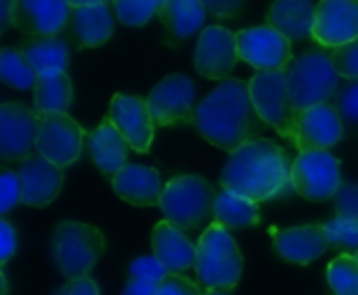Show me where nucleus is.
<instances>
[{
  "label": "nucleus",
  "instance_id": "f257e3e1",
  "mask_svg": "<svg viewBox=\"0 0 358 295\" xmlns=\"http://www.w3.org/2000/svg\"><path fill=\"white\" fill-rule=\"evenodd\" d=\"M250 84L239 78H224L197 105L193 126L214 147L233 153L262 130Z\"/></svg>",
  "mask_w": 358,
  "mask_h": 295
},
{
  "label": "nucleus",
  "instance_id": "f03ea898",
  "mask_svg": "<svg viewBox=\"0 0 358 295\" xmlns=\"http://www.w3.org/2000/svg\"><path fill=\"white\" fill-rule=\"evenodd\" d=\"M220 185L252 201H268L294 189L292 164L277 143L252 138L231 153L222 168Z\"/></svg>",
  "mask_w": 358,
  "mask_h": 295
},
{
  "label": "nucleus",
  "instance_id": "7ed1b4c3",
  "mask_svg": "<svg viewBox=\"0 0 358 295\" xmlns=\"http://www.w3.org/2000/svg\"><path fill=\"white\" fill-rule=\"evenodd\" d=\"M195 271L208 289L231 292L237 287L243 273V258L233 235L224 224L212 222L201 233L197 241Z\"/></svg>",
  "mask_w": 358,
  "mask_h": 295
},
{
  "label": "nucleus",
  "instance_id": "20e7f679",
  "mask_svg": "<svg viewBox=\"0 0 358 295\" xmlns=\"http://www.w3.org/2000/svg\"><path fill=\"white\" fill-rule=\"evenodd\" d=\"M285 73L289 99L298 113L313 105L327 103L338 92L342 78L331 61V52L325 50H308L292 59Z\"/></svg>",
  "mask_w": 358,
  "mask_h": 295
},
{
  "label": "nucleus",
  "instance_id": "39448f33",
  "mask_svg": "<svg viewBox=\"0 0 358 295\" xmlns=\"http://www.w3.org/2000/svg\"><path fill=\"white\" fill-rule=\"evenodd\" d=\"M105 239L99 229L84 222H59L50 239V256L65 279L88 275L103 256Z\"/></svg>",
  "mask_w": 358,
  "mask_h": 295
},
{
  "label": "nucleus",
  "instance_id": "423d86ee",
  "mask_svg": "<svg viewBox=\"0 0 358 295\" xmlns=\"http://www.w3.org/2000/svg\"><path fill=\"white\" fill-rule=\"evenodd\" d=\"M216 193L212 185L201 176H176L162 193L159 210L166 220L180 226L182 231L199 229L214 218Z\"/></svg>",
  "mask_w": 358,
  "mask_h": 295
},
{
  "label": "nucleus",
  "instance_id": "0eeeda50",
  "mask_svg": "<svg viewBox=\"0 0 358 295\" xmlns=\"http://www.w3.org/2000/svg\"><path fill=\"white\" fill-rule=\"evenodd\" d=\"M250 94L254 107L264 124L273 126L281 136L294 143L298 111L292 105L287 90V73L279 71H258L250 82Z\"/></svg>",
  "mask_w": 358,
  "mask_h": 295
},
{
  "label": "nucleus",
  "instance_id": "6e6552de",
  "mask_svg": "<svg viewBox=\"0 0 358 295\" xmlns=\"http://www.w3.org/2000/svg\"><path fill=\"white\" fill-rule=\"evenodd\" d=\"M340 185V159L327 149L300 151V155L292 164V187L308 201L334 199Z\"/></svg>",
  "mask_w": 358,
  "mask_h": 295
},
{
  "label": "nucleus",
  "instance_id": "1a4fd4ad",
  "mask_svg": "<svg viewBox=\"0 0 358 295\" xmlns=\"http://www.w3.org/2000/svg\"><path fill=\"white\" fill-rule=\"evenodd\" d=\"M195 101L197 88L193 80L185 73L166 75L155 84L151 94L147 96L149 111L153 115L155 126H174V124H193L195 117Z\"/></svg>",
  "mask_w": 358,
  "mask_h": 295
},
{
  "label": "nucleus",
  "instance_id": "9d476101",
  "mask_svg": "<svg viewBox=\"0 0 358 295\" xmlns=\"http://www.w3.org/2000/svg\"><path fill=\"white\" fill-rule=\"evenodd\" d=\"M239 59L258 71L287 69L292 63V40L273 25L248 27L235 34Z\"/></svg>",
  "mask_w": 358,
  "mask_h": 295
},
{
  "label": "nucleus",
  "instance_id": "9b49d317",
  "mask_svg": "<svg viewBox=\"0 0 358 295\" xmlns=\"http://www.w3.org/2000/svg\"><path fill=\"white\" fill-rule=\"evenodd\" d=\"M82 143L84 132L73 117H69L67 113L42 115L36 141V151L40 155L55 161L61 168H67L78 161L82 153Z\"/></svg>",
  "mask_w": 358,
  "mask_h": 295
},
{
  "label": "nucleus",
  "instance_id": "f8f14e48",
  "mask_svg": "<svg viewBox=\"0 0 358 295\" xmlns=\"http://www.w3.org/2000/svg\"><path fill=\"white\" fill-rule=\"evenodd\" d=\"M38 111H31L19 103L0 105V157L6 161L25 159L31 155L40 132Z\"/></svg>",
  "mask_w": 358,
  "mask_h": 295
},
{
  "label": "nucleus",
  "instance_id": "ddd939ff",
  "mask_svg": "<svg viewBox=\"0 0 358 295\" xmlns=\"http://www.w3.org/2000/svg\"><path fill=\"white\" fill-rule=\"evenodd\" d=\"M239 61L237 36L220 25L201 29L195 48V69L208 80H224Z\"/></svg>",
  "mask_w": 358,
  "mask_h": 295
},
{
  "label": "nucleus",
  "instance_id": "4468645a",
  "mask_svg": "<svg viewBox=\"0 0 358 295\" xmlns=\"http://www.w3.org/2000/svg\"><path fill=\"white\" fill-rule=\"evenodd\" d=\"M313 40L325 48L358 40V0H321L315 13Z\"/></svg>",
  "mask_w": 358,
  "mask_h": 295
},
{
  "label": "nucleus",
  "instance_id": "2eb2a0df",
  "mask_svg": "<svg viewBox=\"0 0 358 295\" xmlns=\"http://www.w3.org/2000/svg\"><path fill=\"white\" fill-rule=\"evenodd\" d=\"M344 136V122L338 107L329 103L313 105L298 113L294 145L300 151L329 149Z\"/></svg>",
  "mask_w": 358,
  "mask_h": 295
},
{
  "label": "nucleus",
  "instance_id": "dca6fc26",
  "mask_svg": "<svg viewBox=\"0 0 358 295\" xmlns=\"http://www.w3.org/2000/svg\"><path fill=\"white\" fill-rule=\"evenodd\" d=\"M107 117L117 126V130L130 143V149L136 153H147L153 143L155 122L149 111L147 99L128 96V94H113L109 103Z\"/></svg>",
  "mask_w": 358,
  "mask_h": 295
},
{
  "label": "nucleus",
  "instance_id": "f3484780",
  "mask_svg": "<svg viewBox=\"0 0 358 295\" xmlns=\"http://www.w3.org/2000/svg\"><path fill=\"white\" fill-rule=\"evenodd\" d=\"M23 197L21 203L29 208H44L50 206L63 187V168L55 161L46 159L44 155H27L21 159L19 168Z\"/></svg>",
  "mask_w": 358,
  "mask_h": 295
},
{
  "label": "nucleus",
  "instance_id": "a211bd4d",
  "mask_svg": "<svg viewBox=\"0 0 358 295\" xmlns=\"http://www.w3.org/2000/svg\"><path fill=\"white\" fill-rule=\"evenodd\" d=\"M69 10L67 0H17L15 25L29 36L50 38L65 27Z\"/></svg>",
  "mask_w": 358,
  "mask_h": 295
},
{
  "label": "nucleus",
  "instance_id": "6ab92c4d",
  "mask_svg": "<svg viewBox=\"0 0 358 295\" xmlns=\"http://www.w3.org/2000/svg\"><path fill=\"white\" fill-rule=\"evenodd\" d=\"M113 191L120 199L136 208H151L159 206L164 187L159 172L149 166L141 164H126L113 178Z\"/></svg>",
  "mask_w": 358,
  "mask_h": 295
},
{
  "label": "nucleus",
  "instance_id": "aec40b11",
  "mask_svg": "<svg viewBox=\"0 0 358 295\" xmlns=\"http://www.w3.org/2000/svg\"><path fill=\"white\" fill-rule=\"evenodd\" d=\"M273 245H275V252L283 260H287L292 264H302V266L319 260L329 250L325 229L319 224L275 231Z\"/></svg>",
  "mask_w": 358,
  "mask_h": 295
},
{
  "label": "nucleus",
  "instance_id": "412c9836",
  "mask_svg": "<svg viewBox=\"0 0 358 295\" xmlns=\"http://www.w3.org/2000/svg\"><path fill=\"white\" fill-rule=\"evenodd\" d=\"M153 256L168 268V273H185L187 268L195 266L197 260V245H193L185 231L170 220L157 222L151 235Z\"/></svg>",
  "mask_w": 358,
  "mask_h": 295
},
{
  "label": "nucleus",
  "instance_id": "4be33fe9",
  "mask_svg": "<svg viewBox=\"0 0 358 295\" xmlns=\"http://www.w3.org/2000/svg\"><path fill=\"white\" fill-rule=\"evenodd\" d=\"M130 143L117 130V126L105 117L92 132H88V151L105 176H115L128 159Z\"/></svg>",
  "mask_w": 358,
  "mask_h": 295
},
{
  "label": "nucleus",
  "instance_id": "5701e85b",
  "mask_svg": "<svg viewBox=\"0 0 358 295\" xmlns=\"http://www.w3.org/2000/svg\"><path fill=\"white\" fill-rule=\"evenodd\" d=\"M317 4L313 0H275L268 10V25L294 40L313 38Z\"/></svg>",
  "mask_w": 358,
  "mask_h": 295
},
{
  "label": "nucleus",
  "instance_id": "b1692460",
  "mask_svg": "<svg viewBox=\"0 0 358 295\" xmlns=\"http://www.w3.org/2000/svg\"><path fill=\"white\" fill-rule=\"evenodd\" d=\"M71 99H73V88L65 71H46L38 75L34 88V107L38 115L67 113Z\"/></svg>",
  "mask_w": 358,
  "mask_h": 295
},
{
  "label": "nucleus",
  "instance_id": "393cba45",
  "mask_svg": "<svg viewBox=\"0 0 358 295\" xmlns=\"http://www.w3.org/2000/svg\"><path fill=\"white\" fill-rule=\"evenodd\" d=\"M157 15L176 38H189L203 27L208 8L201 0H164Z\"/></svg>",
  "mask_w": 358,
  "mask_h": 295
},
{
  "label": "nucleus",
  "instance_id": "a878e982",
  "mask_svg": "<svg viewBox=\"0 0 358 295\" xmlns=\"http://www.w3.org/2000/svg\"><path fill=\"white\" fill-rule=\"evenodd\" d=\"M73 27L82 46L96 48L113 34V15L107 4L80 6L73 13Z\"/></svg>",
  "mask_w": 358,
  "mask_h": 295
},
{
  "label": "nucleus",
  "instance_id": "bb28decb",
  "mask_svg": "<svg viewBox=\"0 0 358 295\" xmlns=\"http://www.w3.org/2000/svg\"><path fill=\"white\" fill-rule=\"evenodd\" d=\"M214 218L216 222L224 224L227 229H248L256 226L260 222V210L258 201H252L248 197H241L231 191H222L216 195L214 203Z\"/></svg>",
  "mask_w": 358,
  "mask_h": 295
},
{
  "label": "nucleus",
  "instance_id": "cd10ccee",
  "mask_svg": "<svg viewBox=\"0 0 358 295\" xmlns=\"http://www.w3.org/2000/svg\"><path fill=\"white\" fill-rule=\"evenodd\" d=\"M23 55L29 61V65L38 71V75L46 71H65L67 61H69L67 42L57 36L40 38V40L25 44Z\"/></svg>",
  "mask_w": 358,
  "mask_h": 295
},
{
  "label": "nucleus",
  "instance_id": "c85d7f7f",
  "mask_svg": "<svg viewBox=\"0 0 358 295\" xmlns=\"http://www.w3.org/2000/svg\"><path fill=\"white\" fill-rule=\"evenodd\" d=\"M0 78L10 88L29 90V88H36L38 71L29 65L23 50H15L6 46L0 52Z\"/></svg>",
  "mask_w": 358,
  "mask_h": 295
},
{
  "label": "nucleus",
  "instance_id": "c756f323",
  "mask_svg": "<svg viewBox=\"0 0 358 295\" xmlns=\"http://www.w3.org/2000/svg\"><path fill=\"white\" fill-rule=\"evenodd\" d=\"M327 281L336 295H358L357 256L342 254L327 266Z\"/></svg>",
  "mask_w": 358,
  "mask_h": 295
},
{
  "label": "nucleus",
  "instance_id": "7c9ffc66",
  "mask_svg": "<svg viewBox=\"0 0 358 295\" xmlns=\"http://www.w3.org/2000/svg\"><path fill=\"white\" fill-rule=\"evenodd\" d=\"M162 2L164 0H113V8L124 25L141 27L159 13Z\"/></svg>",
  "mask_w": 358,
  "mask_h": 295
},
{
  "label": "nucleus",
  "instance_id": "2f4dec72",
  "mask_svg": "<svg viewBox=\"0 0 358 295\" xmlns=\"http://www.w3.org/2000/svg\"><path fill=\"white\" fill-rule=\"evenodd\" d=\"M327 243L329 247L346 250V252H357L358 250V222L336 216L327 224H323Z\"/></svg>",
  "mask_w": 358,
  "mask_h": 295
},
{
  "label": "nucleus",
  "instance_id": "473e14b6",
  "mask_svg": "<svg viewBox=\"0 0 358 295\" xmlns=\"http://www.w3.org/2000/svg\"><path fill=\"white\" fill-rule=\"evenodd\" d=\"M331 61L346 80H358V40L331 48Z\"/></svg>",
  "mask_w": 358,
  "mask_h": 295
},
{
  "label": "nucleus",
  "instance_id": "72a5a7b5",
  "mask_svg": "<svg viewBox=\"0 0 358 295\" xmlns=\"http://www.w3.org/2000/svg\"><path fill=\"white\" fill-rule=\"evenodd\" d=\"M130 279H141V281H153V283H162L168 275V268L155 258V256H143L138 260H134L128 268Z\"/></svg>",
  "mask_w": 358,
  "mask_h": 295
},
{
  "label": "nucleus",
  "instance_id": "f704fd0d",
  "mask_svg": "<svg viewBox=\"0 0 358 295\" xmlns=\"http://www.w3.org/2000/svg\"><path fill=\"white\" fill-rule=\"evenodd\" d=\"M23 197V189H21V178L19 174H15L13 170H2L0 174V212L6 214L8 210H13V206H17Z\"/></svg>",
  "mask_w": 358,
  "mask_h": 295
},
{
  "label": "nucleus",
  "instance_id": "c9c22d12",
  "mask_svg": "<svg viewBox=\"0 0 358 295\" xmlns=\"http://www.w3.org/2000/svg\"><path fill=\"white\" fill-rule=\"evenodd\" d=\"M334 203H336V216L358 222V185L342 182L338 193L334 195Z\"/></svg>",
  "mask_w": 358,
  "mask_h": 295
},
{
  "label": "nucleus",
  "instance_id": "e433bc0d",
  "mask_svg": "<svg viewBox=\"0 0 358 295\" xmlns=\"http://www.w3.org/2000/svg\"><path fill=\"white\" fill-rule=\"evenodd\" d=\"M157 295H201V289L180 273H168L159 283Z\"/></svg>",
  "mask_w": 358,
  "mask_h": 295
},
{
  "label": "nucleus",
  "instance_id": "4c0bfd02",
  "mask_svg": "<svg viewBox=\"0 0 358 295\" xmlns=\"http://www.w3.org/2000/svg\"><path fill=\"white\" fill-rule=\"evenodd\" d=\"M55 295H99L96 283L84 275V277H76V279H67V283H63Z\"/></svg>",
  "mask_w": 358,
  "mask_h": 295
},
{
  "label": "nucleus",
  "instance_id": "58836bf2",
  "mask_svg": "<svg viewBox=\"0 0 358 295\" xmlns=\"http://www.w3.org/2000/svg\"><path fill=\"white\" fill-rule=\"evenodd\" d=\"M338 109L342 113V117L350 120V122H358V80L357 84H350L338 101Z\"/></svg>",
  "mask_w": 358,
  "mask_h": 295
},
{
  "label": "nucleus",
  "instance_id": "ea45409f",
  "mask_svg": "<svg viewBox=\"0 0 358 295\" xmlns=\"http://www.w3.org/2000/svg\"><path fill=\"white\" fill-rule=\"evenodd\" d=\"M17 250V235H15V229L6 222V220H0V262L6 264L13 254Z\"/></svg>",
  "mask_w": 358,
  "mask_h": 295
},
{
  "label": "nucleus",
  "instance_id": "a19ab883",
  "mask_svg": "<svg viewBox=\"0 0 358 295\" xmlns=\"http://www.w3.org/2000/svg\"><path fill=\"white\" fill-rule=\"evenodd\" d=\"M201 2L208 8V13L222 17V19L235 17L239 13V8L243 6V0H201Z\"/></svg>",
  "mask_w": 358,
  "mask_h": 295
},
{
  "label": "nucleus",
  "instance_id": "79ce46f5",
  "mask_svg": "<svg viewBox=\"0 0 358 295\" xmlns=\"http://www.w3.org/2000/svg\"><path fill=\"white\" fill-rule=\"evenodd\" d=\"M159 283L153 281H141V279H130L124 287L122 295H157Z\"/></svg>",
  "mask_w": 358,
  "mask_h": 295
},
{
  "label": "nucleus",
  "instance_id": "37998d69",
  "mask_svg": "<svg viewBox=\"0 0 358 295\" xmlns=\"http://www.w3.org/2000/svg\"><path fill=\"white\" fill-rule=\"evenodd\" d=\"M15 2L17 0H0V29L2 31L15 25Z\"/></svg>",
  "mask_w": 358,
  "mask_h": 295
},
{
  "label": "nucleus",
  "instance_id": "c03bdc74",
  "mask_svg": "<svg viewBox=\"0 0 358 295\" xmlns=\"http://www.w3.org/2000/svg\"><path fill=\"white\" fill-rule=\"evenodd\" d=\"M71 8H80V6H92V4H109L113 0H67Z\"/></svg>",
  "mask_w": 358,
  "mask_h": 295
},
{
  "label": "nucleus",
  "instance_id": "a18cd8bd",
  "mask_svg": "<svg viewBox=\"0 0 358 295\" xmlns=\"http://www.w3.org/2000/svg\"><path fill=\"white\" fill-rule=\"evenodd\" d=\"M203 295H231L229 294V289H210L208 294Z\"/></svg>",
  "mask_w": 358,
  "mask_h": 295
},
{
  "label": "nucleus",
  "instance_id": "49530a36",
  "mask_svg": "<svg viewBox=\"0 0 358 295\" xmlns=\"http://www.w3.org/2000/svg\"><path fill=\"white\" fill-rule=\"evenodd\" d=\"M0 281H2V295H8V285H6V277L0 275Z\"/></svg>",
  "mask_w": 358,
  "mask_h": 295
},
{
  "label": "nucleus",
  "instance_id": "de8ad7c7",
  "mask_svg": "<svg viewBox=\"0 0 358 295\" xmlns=\"http://www.w3.org/2000/svg\"><path fill=\"white\" fill-rule=\"evenodd\" d=\"M355 256H357V260H358V250H357V252H355Z\"/></svg>",
  "mask_w": 358,
  "mask_h": 295
}]
</instances>
